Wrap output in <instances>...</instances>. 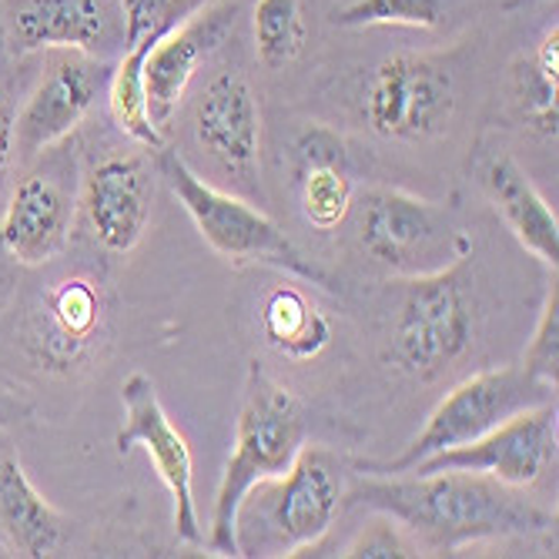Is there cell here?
<instances>
[{
    "label": "cell",
    "instance_id": "9c48e42d",
    "mask_svg": "<svg viewBox=\"0 0 559 559\" xmlns=\"http://www.w3.org/2000/svg\"><path fill=\"white\" fill-rule=\"evenodd\" d=\"M121 405L124 423L115 436V449L128 455L131 449H144L147 460L155 463L158 479L168 486L175 502V533L188 546H205V530L198 520L194 502V460L191 445L181 436V429L171 423L165 405L158 399V389L144 372H131L121 382Z\"/></svg>",
    "mask_w": 559,
    "mask_h": 559
},
{
    "label": "cell",
    "instance_id": "f1b7e54d",
    "mask_svg": "<svg viewBox=\"0 0 559 559\" xmlns=\"http://www.w3.org/2000/svg\"><path fill=\"white\" fill-rule=\"evenodd\" d=\"M338 556H355V559H359V556H369V559H409V556H423V549L409 536H405V530L395 520L376 513V523L366 526Z\"/></svg>",
    "mask_w": 559,
    "mask_h": 559
},
{
    "label": "cell",
    "instance_id": "ffe728a7",
    "mask_svg": "<svg viewBox=\"0 0 559 559\" xmlns=\"http://www.w3.org/2000/svg\"><path fill=\"white\" fill-rule=\"evenodd\" d=\"M262 335L282 359L312 362L332 342V322L305 292L282 285L262 301Z\"/></svg>",
    "mask_w": 559,
    "mask_h": 559
},
{
    "label": "cell",
    "instance_id": "d6986e66",
    "mask_svg": "<svg viewBox=\"0 0 559 559\" xmlns=\"http://www.w3.org/2000/svg\"><path fill=\"white\" fill-rule=\"evenodd\" d=\"M68 539V520L50 506L14 455L0 460V546L14 556H50Z\"/></svg>",
    "mask_w": 559,
    "mask_h": 559
},
{
    "label": "cell",
    "instance_id": "7a4b0ae2",
    "mask_svg": "<svg viewBox=\"0 0 559 559\" xmlns=\"http://www.w3.org/2000/svg\"><path fill=\"white\" fill-rule=\"evenodd\" d=\"M305 445V413L292 389L272 379L259 359L248 362L241 405L235 419V439L212 506L209 549L218 556H238V506L259 483L278 479Z\"/></svg>",
    "mask_w": 559,
    "mask_h": 559
},
{
    "label": "cell",
    "instance_id": "83f0119b",
    "mask_svg": "<svg viewBox=\"0 0 559 559\" xmlns=\"http://www.w3.org/2000/svg\"><path fill=\"white\" fill-rule=\"evenodd\" d=\"M352 168V158H348V144L345 138L329 128V124H305L295 138H292V147H288V168L292 175L295 171H305V168Z\"/></svg>",
    "mask_w": 559,
    "mask_h": 559
},
{
    "label": "cell",
    "instance_id": "f546056e",
    "mask_svg": "<svg viewBox=\"0 0 559 559\" xmlns=\"http://www.w3.org/2000/svg\"><path fill=\"white\" fill-rule=\"evenodd\" d=\"M14 124H17V100L11 91V81L4 74V61H0V194L8 188L11 168L17 162L14 151Z\"/></svg>",
    "mask_w": 559,
    "mask_h": 559
},
{
    "label": "cell",
    "instance_id": "9a60e30c",
    "mask_svg": "<svg viewBox=\"0 0 559 559\" xmlns=\"http://www.w3.org/2000/svg\"><path fill=\"white\" fill-rule=\"evenodd\" d=\"M81 205L91 235L100 248L128 255L141 241L151 205H155V171L141 155H108L87 168L81 185Z\"/></svg>",
    "mask_w": 559,
    "mask_h": 559
},
{
    "label": "cell",
    "instance_id": "5bb4252c",
    "mask_svg": "<svg viewBox=\"0 0 559 559\" xmlns=\"http://www.w3.org/2000/svg\"><path fill=\"white\" fill-rule=\"evenodd\" d=\"M235 27H238V4L222 0V4L201 8L198 14L171 27L147 50V58H144L147 115L162 131L175 118L198 68L205 64L222 44H228Z\"/></svg>",
    "mask_w": 559,
    "mask_h": 559
},
{
    "label": "cell",
    "instance_id": "277c9868",
    "mask_svg": "<svg viewBox=\"0 0 559 559\" xmlns=\"http://www.w3.org/2000/svg\"><path fill=\"white\" fill-rule=\"evenodd\" d=\"M476 325L473 255H463L436 272L405 278L389 335V362L419 382H436L466 359Z\"/></svg>",
    "mask_w": 559,
    "mask_h": 559
},
{
    "label": "cell",
    "instance_id": "2e32d148",
    "mask_svg": "<svg viewBox=\"0 0 559 559\" xmlns=\"http://www.w3.org/2000/svg\"><path fill=\"white\" fill-rule=\"evenodd\" d=\"M105 325V295L87 275H64L50 285L31 316V348L50 372H71L94 348Z\"/></svg>",
    "mask_w": 559,
    "mask_h": 559
},
{
    "label": "cell",
    "instance_id": "8fae6325",
    "mask_svg": "<svg viewBox=\"0 0 559 559\" xmlns=\"http://www.w3.org/2000/svg\"><path fill=\"white\" fill-rule=\"evenodd\" d=\"M31 168L4 201L0 215V248L17 265H44L68 248L74 225V181L68 155H37Z\"/></svg>",
    "mask_w": 559,
    "mask_h": 559
},
{
    "label": "cell",
    "instance_id": "3957f363",
    "mask_svg": "<svg viewBox=\"0 0 559 559\" xmlns=\"http://www.w3.org/2000/svg\"><path fill=\"white\" fill-rule=\"evenodd\" d=\"M348 466L325 445H301L285 476L259 483L238 506V556H305L325 539L348 486Z\"/></svg>",
    "mask_w": 559,
    "mask_h": 559
},
{
    "label": "cell",
    "instance_id": "4dcf8cb0",
    "mask_svg": "<svg viewBox=\"0 0 559 559\" xmlns=\"http://www.w3.org/2000/svg\"><path fill=\"white\" fill-rule=\"evenodd\" d=\"M523 4H536V0H506L502 8H523Z\"/></svg>",
    "mask_w": 559,
    "mask_h": 559
},
{
    "label": "cell",
    "instance_id": "4316f807",
    "mask_svg": "<svg viewBox=\"0 0 559 559\" xmlns=\"http://www.w3.org/2000/svg\"><path fill=\"white\" fill-rule=\"evenodd\" d=\"M124 17V47L138 44L144 34H168L201 8H209V0H118Z\"/></svg>",
    "mask_w": 559,
    "mask_h": 559
},
{
    "label": "cell",
    "instance_id": "44dd1931",
    "mask_svg": "<svg viewBox=\"0 0 559 559\" xmlns=\"http://www.w3.org/2000/svg\"><path fill=\"white\" fill-rule=\"evenodd\" d=\"M158 37H165V34H144L138 44L124 47V55L111 68V78H108V87H105L111 118L121 128V134H128L131 141H138L147 151H162L165 147V131L151 121L147 94H144V58H147V50L155 47Z\"/></svg>",
    "mask_w": 559,
    "mask_h": 559
},
{
    "label": "cell",
    "instance_id": "ba28073f",
    "mask_svg": "<svg viewBox=\"0 0 559 559\" xmlns=\"http://www.w3.org/2000/svg\"><path fill=\"white\" fill-rule=\"evenodd\" d=\"M452 111V74L439 61L419 55L385 58L362 91V118L385 141H432L449 128Z\"/></svg>",
    "mask_w": 559,
    "mask_h": 559
},
{
    "label": "cell",
    "instance_id": "52a82bcc",
    "mask_svg": "<svg viewBox=\"0 0 559 559\" xmlns=\"http://www.w3.org/2000/svg\"><path fill=\"white\" fill-rule=\"evenodd\" d=\"M359 248L392 275L436 272L429 262L473 255V238L452 228L449 209L399 188H372L359 198Z\"/></svg>",
    "mask_w": 559,
    "mask_h": 559
},
{
    "label": "cell",
    "instance_id": "6da1fadb",
    "mask_svg": "<svg viewBox=\"0 0 559 559\" xmlns=\"http://www.w3.org/2000/svg\"><path fill=\"white\" fill-rule=\"evenodd\" d=\"M342 510H369L395 520L426 552H455L466 543L530 536L556 526V516L520 489L483 473H359L345 486Z\"/></svg>",
    "mask_w": 559,
    "mask_h": 559
},
{
    "label": "cell",
    "instance_id": "603a6c76",
    "mask_svg": "<svg viewBox=\"0 0 559 559\" xmlns=\"http://www.w3.org/2000/svg\"><path fill=\"white\" fill-rule=\"evenodd\" d=\"M295 191H298V209L301 218L319 231L338 228L352 205H355V181L352 168H305L295 171Z\"/></svg>",
    "mask_w": 559,
    "mask_h": 559
},
{
    "label": "cell",
    "instance_id": "5b68a950",
    "mask_svg": "<svg viewBox=\"0 0 559 559\" xmlns=\"http://www.w3.org/2000/svg\"><path fill=\"white\" fill-rule=\"evenodd\" d=\"M158 175L175 191L178 205L194 222L198 235L215 255L241 265V262H262L272 269H282L301 282H312L319 288L335 292V282L325 269H319L305 251L255 205H248L245 198L218 191L201 175L188 168V162L171 147H162L155 158Z\"/></svg>",
    "mask_w": 559,
    "mask_h": 559
},
{
    "label": "cell",
    "instance_id": "d4e9b609",
    "mask_svg": "<svg viewBox=\"0 0 559 559\" xmlns=\"http://www.w3.org/2000/svg\"><path fill=\"white\" fill-rule=\"evenodd\" d=\"M513 91H516V100L523 108V121L543 134V138H556V124H559V78L556 74H546L533 58L530 61H520L513 68Z\"/></svg>",
    "mask_w": 559,
    "mask_h": 559
},
{
    "label": "cell",
    "instance_id": "cb8c5ba5",
    "mask_svg": "<svg viewBox=\"0 0 559 559\" xmlns=\"http://www.w3.org/2000/svg\"><path fill=\"white\" fill-rule=\"evenodd\" d=\"M449 0H355L332 14L335 27H419L436 31L445 21Z\"/></svg>",
    "mask_w": 559,
    "mask_h": 559
},
{
    "label": "cell",
    "instance_id": "484cf974",
    "mask_svg": "<svg viewBox=\"0 0 559 559\" xmlns=\"http://www.w3.org/2000/svg\"><path fill=\"white\" fill-rule=\"evenodd\" d=\"M530 379L556 389L559 385V288L556 282L546 292V301L539 309V322L536 332L526 345L523 366H520Z\"/></svg>",
    "mask_w": 559,
    "mask_h": 559
},
{
    "label": "cell",
    "instance_id": "7c38bea8",
    "mask_svg": "<svg viewBox=\"0 0 559 559\" xmlns=\"http://www.w3.org/2000/svg\"><path fill=\"white\" fill-rule=\"evenodd\" d=\"M556 460V402L536 405V409L516 413L513 419L499 423L486 436L436 452L429 460L416 463L409 473H483L502 486L526 489L539 483V476Z\"/></svg>",
    "mask_w": 559,
    "mask_h": 559
},
{
    "label": "cell",
    "instance_id": "1f68e13d",
    "mask_svg": "<svg viewBox=\"0 0 559 559\" xmlns=\"http://www.w3.org/2000/svg\"><path fill=\"white\" fill-rule=\"evenodd\" d=\"M0 423H8V419H4V399H0Z\"/></svg>",
    "mask_w": 559,
    "mask_h": 559
},
{
    "label": "cell",
    "instance_id": "ac0fdd59",
    "mask_svg": "<svg viewBox=\"0 0 559 559\" xmlns=\"http://www.w3.org/2000/svg\"><path fill=\"white\" fill-rule=\"evenodd\" d=\"M483 191L489 205L502 215L506 228L516 235V241L536 255L543 265L559 262V218L556 209L539 194V188L530 181V175L520 168V162L506 151L489 155L479 168Z\"/></svg>",
    "mask_w": 559,
    "mask_h": 559
},
{
    "label": "cell",
    "instance_id": "8992f818",
    "mask_svg": "<svg viewBox=\"0 0 559 559\" xmlns=\"http://www.w3.org/2000/svg\"><path fill=\"white\" fill-rule=\"evenodd\" d=\"M556 399V389L530 379L520 366H506V369H486L469 379H463L445 399L432 409L419 436L405 445L395 460L389 463H359V473H379V476H395V473H409L416 463L429 460L436 452L466 445L499 423L513 419L516 413L536 409Z\"/></svg>",
    "mask_w": 559,
    "mask_h": 559
},
{
    "label": "cell",
    "instance_id": "7402d4cb",
    "mask_svg": "<svg viewBox=\"0 0 559 559\" xmlns=\"http://www.w3.org/2000/svg\"><path fill=\"white\" fill-rule=\"evenodd\" d=\"M251 31H255V55L269 71H282L298 61L309 44L301 0H259L251 11Z\"/></svg>",
    "mask_w": 559,
    "mask_h": 559
},
{
    "label": "cell",
    "instance_id": "30bf717a",
    "mask_svg": "<svg viewBox=\"0 0 559 559\" xmlns=\"http://www.w3.org/2000/svg\"><path fill=\"white\" fill-rule=\"evenodd\" d=\"M111 64L84 50L58 47L47 55L44 74L17 111L14 151L17 162H34L40 151L61 144L91 115L97 94L108 87Z\"/></svg>",
    "mask_w": 559,
    "mask_h": 559
},
{
    "label": "cell",
    "instance_id": "4fadbf2b",
    "mask_svg": "<svg viewBox=\"0 0 559 559\" xmlns=\"http://www.w3.org/2000/svg\"><path fill=\"white\" fill-rule=\"evenodd\" d=\"M191 131L222 175L245 188H259L262 108L245 74L222 71L201 87L191 108Z\"/></svg>",
    "mask_w": 559,
    "mask_h": 559
},
{
    "label": "cell",
    "instance_id": "e0dca14e",
    "mask_svg": "<svg viewBox=\"0 0 559 559\" xmlns=\"http://www.w3.org/2000/svg\"><path fill=\"white\" fill-rule=\"evenodd\" d=\"M8 40L17 55L31 50H84L94 55L115 34V0H4ZM124 21V17H121Z\"/></svg>",
    "mask_w": 559,
    "mask_h": 559
}]
</instances>
